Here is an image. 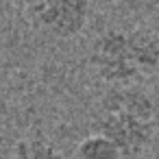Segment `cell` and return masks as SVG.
I'll list each match as a JSON object with an SVG mask.
<instances>
[{"mask_svg":"<svg viewBox=\"0 0 159 159\" xmlns=\"http://www.w3.org/2000/svg\"><path fill=\"white\" fill-rule=\"evenodd\" d=\"M94 126L116 142L124 159H137L155 139L157 105L137 83L111 85L98 102Z\"/></svg>","mask_w":159,"mask_h":159,"instance_id":"cell-1","label":"cell"},{"mask_svg":"<svg viewBox=\"0 0 159 159\" xmlns=\"http://www.w3.org/2000/svg\"><path fill=\"white\" fill-rule=\"evenodd\" d=\"M89 66L109 85H133L159 68V37L148 29H109L94 39Z\"/></svg>","mask_w":159,"mask_h":159,"instance_id":"cell-2","label":"cell"},{"mask_svg":"<svg viewBox=\"0 0 159 159\" xmlns=\"http://www.w3.org/2000/svg\"><path fill=\"white\" fill-rule=\"evenodd\" d=\"M24 11L29 22L57 39H72L83 33L92 0H24Z\"/></svg>","mask_w":159,"mask_h":159,"instance_id":"cell-3","label":"cell"},{"mask_svg":"<svg viewBox=\"0 0 159 159\" xmlns=\"http://www.w3.org/2000/svg\"><path fill=\"white\" fill-rule=\"evenodd\" d=\"M74 159H124L116 142H111L107 135L94 131L87 137H83L76 146Z\"/></svg>","mask_w":159,"mask_h":159,"instance_id":"cell-4","label":"cell"},{"mask_svg":"<svg viewBox=\"0 0 159 159\" xmlns=\"http://www.w3.org/2000/svg\"><path fill=\"white\" fill-rule=\"evenodd\" d=\"M9 159H66L55 142L46 137H26L13 146Z\"/></svg>","mask_w":159,"mask_h":159,"instance_id":"cell-5","label":"cell"},{"mask_svg":"<svg viewBox=\"0 0 159 159\" xmlns=\"http://www.w3.org/2000/svg\"><path fill=\"white\" fill-rule=\"evenodd\" d=\"M150 159H159V155H155V157H150Z\"/></svg>","mask_w":159,"mask_h":159,"instance_id":"cell-6","label":"cell"}]
</instances>
